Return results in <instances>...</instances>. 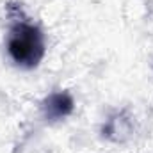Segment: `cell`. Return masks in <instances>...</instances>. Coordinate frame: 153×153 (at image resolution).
Listing matches in <instances>:
<instances>
[{"mask_svg":"<svg viewBox=\"0 0 153 153\" xmlns=\"http://www.w3.org/2000/svg\"><path fill=\"white\" fill-rule=\"evenodd\" d=\"M45 36L39 27L27 22H16L11 27L7 36V53L16 66L23 70L36 68L45 57Z\"/></svg>","mask_w":153,"mask_h":153,"instance_id":"obj_1","label":"cell"},{"mask_svg":"<svg viewBox=\"0 0 153 153\" xmlns=\"http://www.w3.org/2000/svg\"><path fill=\"white\" fill-rule=\"evenodd\" d=\"M75 109V102L68 93H52L45 98L43 102V114L46 119L55 121V119H62L73 112Z\"/></svg>","mask_w":153,"mask_h":153,"instance_id":"obj_2","label":"cell"}]
</instances>
